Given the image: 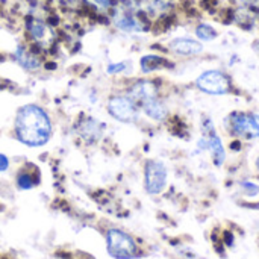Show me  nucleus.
I'll use <instances>...</instances> for the list:
<instances>
[{
	"instance_id": "obj_1",
	"label": "nucleus",
	"mask_w": 259,
	"mask_h": 259,
	"mask_svg": "<svg viewBox=\"0 0 259 259\" xmlns=\"http://www.w3.org/2000/svg\"><path fill=\"white\" fill-rule=\"evenodd\" d=\"M15 131L20 138L27 146L38 147L49 141L52 135V124L49 115L35 105H27L21 108L17 114Z\"/></svg>"
},
{
	"instance_id": "obj_2",
	"label": "nucleus",
	"mask_w": 259,
	"mask_h": 259,
	"mask_svg": "<svg viewBox=\"0 0 259 259\" xmlns=\"http://www.w3.org/2000/svg\"><path fill=\"white\" fill-rule=\"evenodd\" d=\"M226 127L232 135L238 138H259V114L232 112L226 118Z\"/></svg>"
},
{
	"instance_id": "obj_3",
	"label": "nucleus",
	"mask_w": 259,
	"mask_h": 259,
	"mask_svg": "<svg viewBox=\"0 0 259 259\" xmlns=\"http://www.w3.org/2000/svg\"><path fill=\"white\" fill-rule=\"evenodd\" d=\"M108 241V252L112 258L115 259H132L137 256V244L132 237L127 234L118 231V229H111L106 235Z\"/></svg>"
},
{
	"instance_id": "obj_4",
	"label": "nucleus",
	"mask_w": 259,
	"mask_h": 259,
	"mask_svg": "<svg viewBox=\"0 0 259 259\" xmlns=\"http://www.w3.org/2000/svg\"><path fill=\"white\" fill-rule=\"evenodd\" d=\"M196 85L203 93L212 94V96H223L231 88L228 76L220 70H206V71H203L196 79Z\"/></svg>"
},
{
	"instance_id": "obj_5",
	"label": "nucleus",
	"mask_w": 259,
	"mask_h": 259,
	"mask_svg": "<svg viewBox=\"0 0 259 259\" xmlns=\"http://www.w3.org/2000/svg\"><path fill=\"white\" fill-rule=\"evenodd\" d=\"M167 185V168L159 161H149L146 165V188L150 194H159Z\"/></svg>"
},
{
	"instance_id": "obj_6",
	"label": "nucleus",
	"mask_w": 259,
	"mask_h": 259,
	"mask_svg": "<svg viewBox=\"0 0 259 259\" xmlns=\"http://www.w3.org/2000/svg\"><path fill=\"white\" fill-rule=\"evenodd\" d=\"M108 109L114 118L123 123H134L138 118V109L129 97H114L108 103Z\"/></svg>"
},
{
	"instance_id": "obj_7",
	"label": "nucleus",
	"mask_w": 259,
	"mask_h": 259,
	"mask_svg": "<svg viewBox=\"0 0 259 259\" xmlns=\"http://www.w3.org/2000/svg\"><path fill=\"white\" fill-rule=\"evenodd\" d=\"M170 49L178 53V55H184V56H194L203 52V46L191 38H176L170 42Z\"/></svg>"
},
{
	"instance_id": "obj_8",
	"label": "nucleus",
	"mask_w": 259,
	"mask_h": 259,
	"mask_svg": "<svg viewBox=\"0 0 259 259\" xmlns=\"http://www.w3.org/2000/svg\"><path fill=\"white\" fill-rule=\"evenodd\" d=\"M156 97V88L152 82H138L129 91V99L140 102L141 105Z\"/></svg>"
},
{
	"instance_id": "obj_9",
	"label": "nucleus",
	"mask_w": 259,
	"mask_h": 259,
	"mask_svg": "<svg viewBox=\"0 0 259 259\" xmlns=\"http://www.w3.org/2000/svg\"><path fill=\"white\" fill-rule=\"evenodd\" d=\"M141 106H143V111H144L152 120L161 121V120H164V118L167 117V108L164 106L162 102L158 100V97H155V99H152V100L143 103Z\"/></svg>"
},
{
	"instance_id": "obj_10",
	"label": "nucleus",
	"mask_w": 259,
	"mask_h": 259,
	"mask_svg": "<svg viewBox=\"0 0 259 259\" xmlns=\"http://www.w3.org/2000/svg\"><path fill=\"white\" fill-rule=\"evenodd\" d=\"M115 26L124 32H141L143 24L131 14H118L115 17Z\"/></svg>"
},
{
	"instance_id": "obj_11",
	"label": "nucleus",
	"mask_w": 259,
	"mask_h": 259,
	"mask_svg": "<svg viewBox=\"0 0 259 259\" xmlns=\"http://www.w3.org/2000/svg\"><path fill=\"white\" fill-rule=\"evenodd\" d=\"M29 30H30V33H32V36L36 39V41H39V42H44V41H49V38H50V30L47 29V26L44 24V23H41V21H32L30 24H29Z\"/></svg>"
},
{
	"instance_id": "obj_12",
	"label": "nucleus",
	"mask_w": 259,
	"mask_h": 259,
	"mask_svg": "<svg viewBox=\"0 0 259 259\" xmlns=\"http://www.w3.org/2000/svg\"><path fill=\"white\" fill-rule=\"evenodd\" d=\"M15 56H17V61H18L24 68H27V70H35V68L39 65L36 58H33L32 55H29L27 52H24V50H21V49L15 53Z\"/></svg>"
},
{
	"instance_id": "obj_13",
	"label": "nucleus",
	"mask_w": 259,
	"mask_h": 259,
	"mask_svg": "<svg viewBox=\"0 0 259 259\" xmlns=\"http://www.w3.org/2000/svg\"><path fill=\"white\" fill-rule=\"evenodd\" d=\"M196 35L202 41H212L217 38V30L214 27H211L209 24H199L196 29Z\"/></svg>"
},
{
	"instance_id": "obj_14",
	"label": "nucleus",
	"mask_w": 259,
	"mask_h": 259,
	"mask_svg": "<svg viewBox=\"0 0 259 259\" xmlns=\"http://www.w3.org/2000/svg\"><path fill=\"white\" fill-rule=\"evenodd\" d=\"M241 188L249 196H256V194H259V187L255 185V184H252V182H241Z\"/></svg>"
},
{
	"instance_id": "obj_15",
	"label": "nucleus",
	"mask_w": 259,
	"mask_h": 259,
	"mask_svg": "<svg viewBox=\"0 0 259 259\" xmlns=\"http://www.w3.org/2000/svg\"><path fill=\"white\" fill-rule=\"evenodd\" d=\"M18 185L23 190H29V188L33 187V181L30 179L29 175H21V176H18Z\"/></svg>"
},
{
	"instance_id": "obj_16",
	"label": "nucleus",
	"mask_w": 259,
	"mask_h": 259,
	"mask_svg": "<svg viewBox=\"0 0 259 259\" xmlns=\"http://www.w3.org/2000/svg\"><path fill=\"white\" fill-rule=\"evenodd\" d=\"M126 68V64H112L108 67V73L114 74V73H118V71H123Z\"/></svg>"
},
{
	"instance_id": "obj_17",
	"label": "nucleus",
	"mask_w": 259,
	"mask_h": 259,
	"mask_svg": "<svg viewBox=\"0 0 259 259\" xmlns=\"http://www.w3.org/2000/svg\"><path fill=\"white\" fill-rule=\"evenodd\" d=\"M8 167H9V161H8V158H6L5 155H0V171L8 170Z\"/></svg>"
},
{
	"instance_id": "obj_18",
	"label": "nucleus",
	"mask_w": 259,
	"mask_h": 259,
	"mask_svg": "<svg viewBox=\"0 0 259 259\" xmlns=\"http://www.w3.org/2000/svg\"><path fill=\"white\" fill-rule=\"evenodd\" d=\"M90 2H93L94 5H99V6H103V8H106L109 3H111V0H90Z\"/></svg>"
},
{
	"instance_id": "obj_19",
	"label": "nucleus",
	"mask_w": 259,
	"mask_h": 259,
	"mask_svg": "<svg viewBox=\"0 0 259 259\" xmlns=\"http://www.w3.org/2000/svg\"><path fill=\"white\" fill-rule=\"evenodd\" d=\"M255 50H256V53L259 55V42H256V44H255Z\"/></svg>"
},
{
	"instance_id": "obj_20",
	"label": "nucleus",
	"mask_w": 259,
	"mask_h": 259,
	"mask_svg": "<svg viewBox=\"0 0 259 259\" xmlns=\"http://www.w3.org/2000/svg\"><path fill=\"white\" fill-rule=\"evenodd\" d=\"M258 168H259V158H258Z\"/></svg>"
}]
</instances>
